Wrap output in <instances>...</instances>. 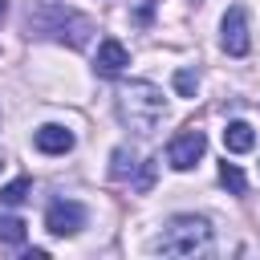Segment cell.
I'll list each match as a JSON object with an SVG mask.
<instances>
[{"instance_id": "obj_1", "label": "cell", "mask_w": 260, "mask_h": 260, "mask_svg": "<svg viewBox=\"0 0 260 260\" xmlns=\"http://www.w3.org/2000/svg\"><path fill=\"white\" fill-rule=\"evenodd\" d=\"M93 20L69 4H57V0H41L28 8V37H49L57 45H69V49H85L93 41Z\"/></svg>"}, {"instance_id": "obj_2", "label": "cell", "mask_w": 260, "mask_h": 260, "mask_svg": "<svg viewBox=\"0 0 260 260\" xmlns=\"http://www.w3.org/2000/svg\"><path fill=\"white\" fill-rule=\"evenodd\" d=\"M118 118L138 138H150L167 118V98L154 81H126L118 89Z\"/></svg>"}, {"instance_id": "obj_3", "label": "cell", "mask_w": 260, "mask_h": 260, "mask_svg": "<svg viewBox=\"0 0 260 260\" xmlns=\"http://www.w3.org/2000/svg\"><path fill=\"white\" fill-rule=\"evenodd\" d=\"M211 236L215 232L203 215H171L150 248L162 252V256H199V252L211 248Z\"/></svg>"}, {"instance_id": "obj_4", "label": "cell", "mask_w": 260, "mask_h": 260, "mask_svg": "<svg viewBox=\"0 0 260 260\" xmlns=\"http://www.w3.org/2000/svg\"><path fill=\"white\" fill-rule=\"evenodd\" d=\"M203 154H207V134H203V130H179V134L167 142V162H171L175 171H191Z\"/></svg>"}, {"instance_id": "obj_5", "label": "cell", "mask_w": 260, "mask_h": 260, "mask_svg": "<svg viewBox=\"0 0 260 260\" xmlns=\"http://www.w3.org/2000/svg\"><path fill=\"white\" fill-rule=\"evenodd\" d=\"M219 45H223L228 57H244V53L252 49V37H248V12H244L240 4H232V8L223 12V20H219Z\"/></svg>"}, {"instance_id": "obj_6", "label": "cell", "mask_w": 260, "mask_h": 260, "mask_svg": "<svg viewBox=\"0 0 260 260\" xmlns=\"http://www.w3.org/2000/svg\"><path fill=\"white\" fill-rule=\"evenodd\" d=\"M45 228H49V236H77L81 228H85V207L77 203V199H57V203H49V211H45Z\"/></svg>"}, {"instance_id": "obj_7", "label": "cell", "mask_w": 260, "mask_h": 260, "mask_svg": "<svg viewBox=\"0 0 260 260\" xmlns=\"http://www.w3.org/2000/svg\"><path fill=\"white\" fill-rule=\"evenodd\" d=\"M73 130L69 126H61V122H45V126H37L32 130V146L41 150V154H69L73 150Z\"/></svg>"}, {"instance_id": "obj_8", "label": "cell", "mask_w": 260, "mask_h": 260, "mask_svg": "<svg viewBox=\"0 0 260 260\" xmlns=\"http://www.w3.org/2000/svg\"><path fill=\"white\" fill-rule=\"evenodd\" d=\"M130 65V53H126V45L118 41V37H106L102 45H98V57H93V69L102 73V77H118L122 69Z\"/></svg>"}, {"instance_id": "obj_9", "label": "cell", "mask_w": 260, "mask_h": 260, "mask_svg": "<svg viewBox=\"0 0 260 260\" xmlns=\"http://www.w3.org/2000/svg\"><path fill=\"white\" fill-rule=\"evenodd\" d=\"M223 146H228L232 154H248V150L256 146V130H252V122H244V118L228 122V126H223Z\"/></svg>"}, {"instance_id": "obj_10", "label": "cell", "mask_w": 260, "mask_h": 260, "mask_svg": "<svg viewBox=\"0 0 260 260\" xmlns=\"http://www.w3.org/2000/svg\"><path fill=\"white\" fill-rule=\"evenodd\" d=\"M134 171H138V154L130 146H114V154H110V179L126 183V179H134Z\"/></svg>"}, {"instance_id": "obj_11", "label": "cell", "mask_w": 260, "mask_h": 260, "mask_svg": "<svg viewBox=\"0 0 260 260\" xmlns=\"http://www.w3.org/2000/svg\"><path fill=\"white\" fill-rule=\"evenodd\" d=\"M219 183H223L232 195H244V191H248V179H244V171H240L236 162H219Z\"/></svg>"}, {"instance_id": "obj_12", "label": "cell", "mask_w": 260, "mask_h": 260, "mask_svg": "<svg viewBox=\"0 0 260 260\" xmlns=\"http://www.w3.org/2000/svg\"><path fill=\"white\" fill-rule=\"evenodd\" d=\"M28 191H32V179H16V183L0 187V203H4V207H20V203L28 199Z\"/></svg>"}, {"instance_id": "obj_13", "label": "cell", "mask_w": 260, "mask_h": 260, "mask_svg": "<svg viewBox=\"0 0 260 260\" xmlns=\"http://www.w3.org/2000/svg\"><path fill=\"white\" fill-rule=\"evenodd\" d=\"M199 89V73L195 69H175V93L179 98H195Z\"/></svg>"}, {"instance_id": "obj_14", "label": "cell", "mask_w": 260, "mask_h": 260, "mask_svg": "<svg viewBox=\"0 0 260 260\" xmlns=\"http://www.w3.org/2000/svg\"><path fill=\"white\" fill-rule=\"evenodd\" d=\"M0 240H8V244H24V219H16V215L0 219Z\"/></svg>"}, {"instance_id": "obj_15", "label": "cell", "mask_w": 260, "mask_h": 260, "mask_svg": "<svg viewBox=\"0 0 260 260\" xmlns=\"http://www.w3.org/2000/svg\"><path fill=\"white\" fill-rule=\"evenodd\" d=\"M154 183V158H142V171H138V191H146Z\"/></svg>"}, {"instance_id": "obj_16", "label": "cell", "mask_w": 260, "mask_h": 260, "mask_svg": "<svg viewBox=\"0 0 260 260\" xmlns=\"http://www.w3.org/2000/svg\"><path fill=\"white\" fill-rule=\"evenodd\" d=\"M4 16H8V0H0V20H4Z\"/></svg>"}, {"instance_id": "obj_17", "label": "cell", "mask_w": 260, "mask_h": 260, "mask_svg": "<svg viewBox=\"0 0 260 260\" xmlns=\"http://www.w3.org/2000/svg\"><path fill=\"white\" fill-rule=\"evenodd\" d=\"M0 167H4V150H0Z\"/></svg>"}]
</instances>
